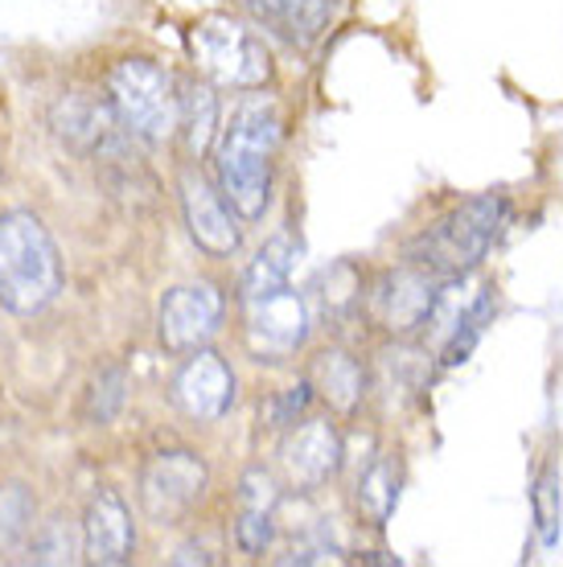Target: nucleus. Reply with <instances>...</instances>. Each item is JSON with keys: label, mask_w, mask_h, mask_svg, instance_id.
<instances>
[{"label": "nucleus", "mask_w": 563, "mask_h": 567, "mask_svg": "<svg viewBox=\"0 0 563 567\" xmlns=\"http://www.w3.org/2000/svg\"><path fill=\"white\" fill-rule=\"evenodd\" d=\"M296 259L300 243L293 235H276L255 251L252 268L243 271V333L259 362H284L309 338V305L293 288Z\"/></svg>", "instance_id": "obj_1"}, {"label": "nucleus", "mask_w": 563, "mask_h": 567, "mask_svg": "<svg viewBox=\"0 0 563 567\" xmlns=\"http://www.w3.org/2000/svg\"><path fill=\"white\" fill-rule=\"evenodd\" d=\"M280 148V112L276 103L255 95L243 100L226 120L218 148H214V177L223 198L243 223L264 218L272 198V161Z\"/></svg>", "instance_id": "obj_2"}, {"label": "nucleus", "mask_w": 563, "mask_h": 567, "mask_svg": "<svg viewBox=\"0 0 563 567\" xmlns=\"http://www.w3.org/2000/svg\"><path fill=\"white\" fill-rule=\"evenodd\" d=\"M62 292V256L38 214H0V309L33 317Z\"/></svg>", "instance_id": "obj_3"}, {"label": "nucleus", "mask_w": 563, "mask_h": 567, "mask_svg": "<svg viewBox=\"0 0 563 567\" xmlns=\"http://www.w3.org/2000/svg\"><path fill=\"white\" fill-rule=\"evenodd\" d=\"M510 223V202L502 194H478V198L452 206L440 223L423 230L408 247L411 268L428 271L432 280H461L469 268H478L490 256L502 227Z\"/></svg>", "instance_id": "obj_4"}, {"label": "nucleus", "mask_w": 563, "mask_h": 567, "mask_svg": "<svg viewBox=\"0 0 563 567\" xmlns=\"http://www.w3.org/2000/svg\"><path fill=\"white\" fill-rule=\"evenodd\" d=\"M108 95L132 136L149 144H165L177 132V83L170 71H161L149 58H124L115 62L108 79Z\"/></svg>", "instance_id": "obj_5"}, {"label": "nucleus", "mask_w": 563, "mask_h": 567, "mask_svg": "<svg viewBox=\"0 0 563 567\" xmlns=\"http://www.w3.org/2000/svg\"><path fill=\"white\" fill-rule=\"evenodd\" d=\"M190 54L197 71L211 74L214 83L255 91L272 79V58L252 29H243L231 17H206L190 29Z\"/></svg>", "instance_id": "obj_6"}, {"label": "nucleus", "mask_w": 563, "mask_h": 567, "mask_svg": "<svg viewBox=\"0 0 563 567\" xmlns=\"http://www.w3.org/2000/svg\"><path fill=\"white\" fill-rule=\"evenodd\" d=\"M211 485V468L190 449H165L141 468V506L156 526L182 523Z\"/></svg>", "instance_id": "obj_7"}, {"label": "nucleus", "mask_w": 563, "mask_h": 567, "mask_svg": "<svg viewBox=\"0 0 563 567\" xmlns=\"http://www.w3.org/2000/svg\"><path fill=\"white\" fill-rule=\"evenodd\" d=\"M218 326H223V292L211 280L177 284L161 300L156 329H161L165 350L173 354H190L197 346H206L218 333Z\"/></svg>", "instance_id": "obj_8"}, {"label": "nucleus", "mask_w": 563, "mask_h": 567, "mask_svg": "<svg viewBox=\"0 0 563 567\" xmlns=\"http://www.w3.org/2000/svg\"><path fill=\"white\" fill-rule=\"evenodd\" d=\"M440 280H432L420 268H395L382 271L375 292H370V317L387 333H416L428 321V312L437 305Z\"/></svg>", "instance_id": "obj_9"}, {"label": "nucleus", "mask_w": 563, "mask_h": 567, "mask_svg": "<svg viewBox=\"0 0 563 567\" xmlns=\"http://www.w3.org/2000/svg\"><path fill=\"white\" fill-rule=\"evenodd\" d=\"M182 214L194 243L206 256H235L239 251V214L231 210L223 189H214L202 173H185L182 177Z\"/></svg>", "instance_id": "obj_10"}, {"label": "nucleus", "mask_w": 563, "mask_h": 567, "mask_svg": "<svg viewBox=\"0 0 563 567\" xmlns=\"http://www.w3.org/2000/svg\"><path fill=\"white\" fill-rule=\"evenodd\" d=\"M173 399L190 420H223L235 403V374L214 350L197 346L173 374Z\"/></svg>", "instance_id": "obj_11"}, {"label": "nucleus", "mask_w": 563, "mask_h": 567, "mask_svg": "<svg viewBox=\"0 0 563 567\" xmlns=\"http://www.w3.org/2000/svg\"><path fill=\"white\" fill-rule=\"evenodd\" d=\"M341 436L329 420H305L280 444V468L296 489H317L341 468Z\"/></svg>", "instance_id": "obj_12"}, {"label": "nucleus", "mask_w": 563, "mask_h": 567, "mask_svg": "<svg viewBox=\"0 0 563 567\" xmlns=\"http://www.w3.org/2000/svg\"><path fill=\"white\" fill-rule=\"evenodd\" d=\"M136 551L132 511L115 489H95L83 514V559L99 567H120Z\"/></svg>", "instance_id": "obj_13"}, {"label": "nucleus", "mask_w": 563, "mask_h": 567, "mask_svg": "<svg viewBox=\"0 0 563 567\" xmlns=\"http://www.w3.org/2000/svg\"><path fill=\"white\" fill-rule=\"evenodd\" d=\"M309 383L341 415L358 412V403L367 395V374L358 367V358H350L346 350H325V354H317V362L309 370Z\"/></svg>", "instance_id": "obj_14"}, {"label": "nucleus", "mask_w": 563, "mask_h": 567, "mask_svg": "<svg viewBox=\"0 0 563 567\" xmlns=\"http://www.w3.org/2000/svg\"><path fill=\"white\" fill-rule=\"evenodd\" d=\"M247 4L272 33H280L293 45H313L329 21V0H247Z\"/></svg>", "instance_id": "obj_15"}, {"label": "nucleus", "mask_w": 563, "mask_h": 567, "mask_svg": "<svg viewBox=\"0 0 563 567\" xmlns=\"http://www.w3.org/2000/svg\"><path fill=\"white\" fill-rule=\"evenodd\" d=\"M177 128H182L185 148L194 156H202L214 144V132H218V95L206 83L177 86Z\"/></svg>", "instance_id": "obj_16"}, {"label": "nucleus", "mask_w": 563, "mask_h": 567, "mask_svg": "<svg viewBox=\"0 0 563 567\" xmlns=\"http://www.w3.org/2000/svg\"><path fill=\"white\" fill-rule=\"evenodd\" d=\"M490 321H493V292L485 288V292H478L465 309L457 312V321H452V329L444 333V346H440V362L444 367H461L473 354V346L481 341Z\"/></svg>", "instance_id": "obj_17"}, {"label": "nucleus", "mask_w": 563, "mask_h": 567, "mask_svg": "<svg viewBox=\"0 0 563 567\" xmlns=\"http://www.w3.org/2000/svg\"><path fill=\"white\" fill-rule=\"evenodd\" d=\"M531 514H535V530L543 547H555L563 535V489H560V465L547 461L539 468L535 489H531Z\"/></svg>", "instance_id": "obj_18"}, {"label": "nucleus", "mask_w": 563, "mask_h": 567, "mask_svg": "<svg viewBox=\"0 0 563 567\" xmlns=\"http://www.w3.org/2000/svg\"><path fill=\"white\" fill-rule=\"evenodd\" d=\"M358 506L370 514V523H387L399 506V468L391 456L370 461V468L358 477Z\"/></svg>", "instance_id": "obj_19"}, {"label": "nucleus", "mask_w": 563, "mask_h": 567, "mask_svg": "<svg viewBox=\"0 0 563 567\" xmlns=\"http://www.w3.org/2000/svg\"><path fill=\"white\" fill-rule=\"evenodd\" d=\"M33 518H38V506L25 485H0V551H17L21 543H29Z\"/></svg>", "instance_id": "obj_20"}, {"label": "nucleus", "mask_w": 563, "mask_h": 567, "mask_svg": "<svg viewBox=\"0 0 563 567\" xmlns=\"http://www.w3.org/2000/svg\"><path fill=\"white\" fill-rule=\"evenodd\" d=\"M29 551L38 564H74L79 551H83V535L74 539V530L66 518H50L42 530L29 535Z\"/></svg>", "instance_id": "obj_21"}, {"label": "nucleus", "mask_w": 563, "mask_h": 567, "mask_svg": "<svg viewBox=\"0 0 563 567\" xmlns=\"http://www.w3.org/2000/svg\"><path fill=\"white\" fill-rule=\"evenodd\" d=\"M124 391H127V374L124 367H108L99 374L91 391H86V420L91 424H112L120 408H124Z\"/></svg>", "instance_id": "obj_22"}, {"label": "nucleus", "mask_w": 563, "mask_h": 567, "mask_svg": "<svg viewBox=\"0 0 563 567\" xmlns=\"http://www.w3.org/2000/svg\"><path fill=\"white\" fill-rule=\"evenodd\" d=\"M272 535H276V523H272L268 511H239L235 547H239L243 555H264L272 547Z\"/></svg>", "instance_id": "obj_23"}, {"label": "nucleus", "mask_w": 563, "mask_h": 567, "mask_svg": "<svg viewBox=\"0 0 563 567\" xmlns=\"http://www.w3.org/2000/svg\"><path fill=\"white\" fill-rule=\"evenodd\" d=\"M276 502H280V489L272 482L268 468H247L243 473V485H239V511H276Z\"/></svg>", "instance_id": "obj_24"}, {"label": "nucleus", "mask_w": 563, "mask_h": 567, "mask_svg": "<svg viewBox=\"0 0 563 567\" xmlns=\"http://www.w3.org/2000/svg\"><path fill=\"white\" fill-rule=\"evenodd\" d=\"M309 399H313L309 379H305V383H296V386H288V391L272 403V424H296V415L309 408Z\"/></svg>", "instance_id": "obj_25"}, {"label": "nucleus", "mask_w": 563, "mask_h": 567, "mask_svg": "<svg viewBox=\"0 0 563 567\" xmlns=\"http://www.w3.org/2000/svg\"><path fill=\"white\" fill-rule=\"evenodd\" d=\"M173 564H214V555L206 551V547H194V543H190V547H182V551L173 555Z\"/></svg>", "instance_id": "obj_26"}]
</instances>
